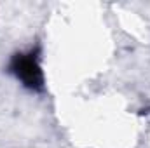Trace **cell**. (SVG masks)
Instances as JSON below:
<instances>
[{
  "label": "cell",
  "mask_w": 150,
  "mask_h": 148,
  "mask_svg": "<svg viewBox=\"0 0 150 148\" xmlns=\"http://www.w3.org/2000/svg\"><path fill=\"white\" fill-rule=\"evenodd\" d=\"M14 70H16L18 77L30 87H38L42 84V72L32 58H25V56L16 58Z\"/></svg>",
  "instance_id": "cell-1"
}]
</instances>
